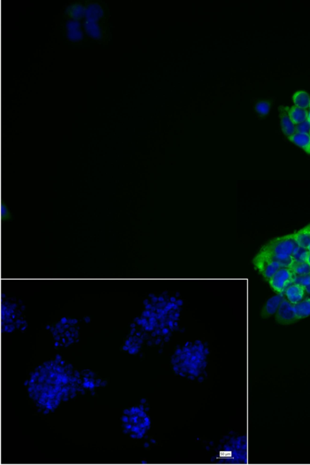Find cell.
<instances>
[{
	"mask_svg": "<svg viewBox=\"0 0 310 465\" xmlns=\"http://www.w3.org/2000/svg\"><path fill=\"white\" fill-rule=\"evenodd\" d=\"M30 397L44 412H52L81 391L80 372L61 357L44 362L27 381Z\"/></svg>",
	"mask_w": 310,
	"mask_h": 465,
	"instance_id": "cell-1",
	"label": "cell"
},
{
	"mask_svg": "<svg viewBox=\"0 0 310 465\" xmlns=\"http://www.w3.org/2000/svg\"><path fill=\"white\" fill-rule=\"evenodd\" d=\"M208 352L201 345L176 350L171 359L174 374L189 380L201 377L208 366Z\"/></svg>",
	"mask_w": 310,
	"mask_h": 465,
	"instance_id": "cell-2",
	"label": "cell"
},
{
	"mask_svg": "<svg viewBox=\"0 0 310 465\" xmlns=\"http://www.w3.org/2000/svg\"><path fill=\"white\" fill-rule=\"evenodd\" d=\"M122 431L133 439H142L152 426L151 416L143 406H134L125 409L121 417Z\"/></svg>",
	"mask_w": 310,
	"mask_h": 465,
	"instance_id": "cell-3",
	"label": "cell"
},
{
	"mask_svg": "<svg viewBox=\"0 0 310 465\" xmlns=\"http://www.w3.org/2000/svg\"><path fill=\"white\" fill-rule=\"evenodd\" d=\"M297 246L293 233L289 234L272 239L259 252L279 262L282 267H291L293 262L291 255Z\"/></svg>",
	"mask_w": 310,
	"mask_h": 465,
	"instance_id": "cell-4",
	"label": "cell"
},
{
	"mask_svg": "<svg viewBox=\"0 0 310 465\" xmlns=\"http://www.w3.org/2000/svg\"><path fill=\"white\" fill-rule=\"evenodd\" d=\"M78 323L76 319L62 317L55 327H48L55 340L56 347H69L78 337V331L73 327Z\"/></svg>",
	"mask_w": 310,
	"mask_h": 465,
	"instance_id": "cell-5",
	"label": "cell"
},
{
	"mask_svg": "<svg viewBox=\"0 0 310 465\" xmlns=\"http://www.w3.org/2000/svg\"><path fill=\"white\" fill-rule=\"evenodd\" d=\"M252 264L256 271H259L267 281L282 267L279 262L274 261L260 252L252 259Z\"/></svg>",
	"mask_w": 310,
	"mask_h": 465,
	"instance_id": "cell-6",
	"label": "cell"
},
{
	"mask_svg": "<svg viewBox=\"0 0 310 465\" xmlns=\"http://www.w3.org/2000/svg\"><path fill=\"white\" fill-rule=\"evenodd\" d=\"M294 276L291 267H281L269 280L270 286L277 294L282 293L291 286Z\"/></svg>",
	"mask_w": 310,
	"mask_h": 465,
	"instance_id": "cell-7",
	"label": "cell"
},
{
	"mask_svg": "<svg viewBox=\"0 0 310 465\" xmlns=\"http://www.w3.org/2000/svg\"><path fill=\"white\" fill-rule=\"evenodd\" d=\"M275 319L282 325H290L298 321L294 305L284 299L277 310Z\"/></svg>",
	"mask_w": 310,
	"mask_h": 465,
	"instance_id": "cell-8",
	"label": "cell"
},
{
	"mask_svg": "<svg viewBox=\"0 0 310 465\" xmlns=\"http://www.w3.org/2000/svg\"><path fill=\"white\" fill-rule=\"evenodd\" d=\"M305 289L303 286L297 284H292L287 287L284 291L287 300L292 305H296L303 300L305 296Z\"/></svg>",
	"mask_w": 310,
	"mask_h": 465,
	"instance_id": "cell-9",
	"label": "cell"
},
{
	"mask_svg": "<svg viewBox=\"0 0 310 465\" xmlns=\"http://www.w3.org/2000/svg\"><path fill=\"white\" fill-rule=\"evenodd\" d=\"M279 112L282 132L288 137L294 134L295 125L289 116L287 107H279Z\"/></svg>",
	"mask_w": 310,
	"mask_h": 465,
	"instance_id": "cell-10",
	"label": "cell"
},
{
	"mask_svg": "<svg viewBox=\"0 0 310 465\" xmlns=\"http://www.w3.org/2000/svg\"><path fill=\"white\" fill-rule=\"evenodd\" d=\"M284 299V292L277 294L276 296L270 298L267 301L266 306H264L262 311V316L269 317L276 313L280 305Z\"/></svg>",
	"mask_w": 310,
	"mask_h": 465,
	"instance_id": "cell-11",
	"label": "cell"
},
{
	"mask_svg": "<svg viewBox=\"0 0 310 465\" xmlns=\"http://www.w3.org/2000/svg\"><path fill=\"white\" fill-rule=\"evenodd\" d=\"M287 112L295 126L306 121L309 117V112L306 109L296 106H292L291 108L287 107Z\"/></svg>",
	"mask_w": 310,
	"mask_h": 465,
	"instance_id": "cell-12",
	"label": "cell"
},
{
	"mask_svg": "<svg viewBox=\"0 0 310 465\" xmlns=\"http://www.w3.org/2000/svg\"><path fill=\"white\" fill-rule=\"evenodd\" d=\"M290 141L301 147L307 154L310 155V135L295 133L289 136Z\"/></svg>",
	"mask_w": 310,
	"mask_h": 465,
	"instance_id": "cell-13",
	"label": "cell"
},
{
	"mask_svg": "<svg viewBox=\"0 0 310 465\" xmlns=\"http://www.w3.org/2000/svg\"><path fill=\"white\" fill-rule=\"evenodd\" d=\"M293 236L297 246L308 248L310 243V224L299 231L293 232Z\"/></svg>",
	"mask_w": 310,
	"mask_h": 465,
	"instance_id": "cell-14",
	"label": "cell"
},
{
	"mask_svg": "<svg viewBox=\"0 0 310 465\" xmlns=\"http://www.w3.org/2000/svg\"><path fill=\"white\" fill-rule=\"evenodd\" d=\"M104 11L101 5L97 2H92L86 6L84 16L87 19L97 21L104 16Z\"/></svg>",
	"mask_w": 310,
	"mask_h": 465,
	"instance_id": "cell-15",
	"label": "cell"
},
{
	"mask_svg": "<svg viewBox=\"0 0 310 465\" xmlns=\"http://www.w3.org/2000/svg\"><path fill=\"white\" fill-rule=\"evenodd\" d=\"M83 26L85 31L90 36L97 39L101 37L102 29L97 21L86 19L84 22Z\"/></svg>",
	"mask_w": 310,
	"mask_h": 465,
	"instance_id": "cell-16",
	"label": "cell"
},
{
	"mask_svg": "<svg viewBox=\"0 0 310 465\" xmlns=\"http://www.w3.org/2000/svg\"><path fill=\"white\" fill-rule=\"evenodd\" d=\"M297 319L301 320L310 316V298H306L304 301L295 305Z\"/></svg>",
	"mask_w": 310,
	"mask_h": 465,
	"instance_id": "cell-17",
	"label": "cell"
},
{
	"mask_svg": "<svg viewBox=\"0 0 310 465\" xmlns=\"http://www.w3.org/2000/svg\"><path fill=\"white\" fill-rule=\"evenodd\" d=\"M292 100L295 106L301 108L307 109L310 107V97L308 93L305 91L296 92L292 97Z\"/></svg>",
	"mask_w": 310,
	"mask_h": 465,
	"instance_id": "cell-18",
	"label": "cell"
},
{
	"mask_svg": "<svg viewBox=\"0 0 310 465\" xmlns=\"http://www.w3.org/2000/svg\"><path fill=\"white\" fill-rule=\"evenodd\" d=\"M291 268L296 276H304L310 274V265L308 262H293Z\"/></svg>",
	"mask_w": 310,
	"mask_h": 465,
	"instance_id": "cell-19",
	"label": "cell"
},
{
	"mask_svg": "<svg viewBox=\"0 0 310 465\" xmlns=\"http://www.w3.org/2000/svg\"><path fill=\"white\" fill-rule=\"evenodd\" d=\"M309 253L308 249L297 246L292 252L291 257L293 262H306L308 260Z\"/></svg>",
	"mask_w": 310,
	"mask_h": 465,
	"instance_id": "cell-20",
	"label": "cell"
},
{
	"mask_svg": "<svg viewBox=\"0 0 310 465\" xmlns=\"http://www.w3.org/2000/svg\"><path fill=\"white\" fill-rule=\"evenodd\" d=\"M85 9H86V7L84 6L83 5L75 3L67 6L66 11L70 16L74 17V18L78 19L84 16Z\"/></svg>",
	"mask_w": 310,
	"mask_h": 465,
	"instance_id": "cell-21",
	"label": "cell"
},
{
	"mask_svg": "<svg viewBox=\"0 0 310 465\" xmlns=\"http://www.w3.org/2000/svg\"><path fill=\"white\" fill-rule=\"evenodd\" d=\"M310 121L308 119L295 126V133L310 134Z\"/></svg>",
	"mask_w": 310,
	"mask_h": 465,
	"instance_id": "cell-22",
	"label": "cell"
},
{
	"mask_svg": "<svg viewBox=\"0 0 310 465\" xmlns=\"http://www.w3.org/2000/svg\"><path fill=\"white\" fill-rule=\"evenodd\" d=\"M67 36L71 40H79L83 38V31L81 29L67 30Z\"/></svg>",
	"mask_w": 310,
	"mask_h": 465,
	"instance_id": "cell-23",
	"label": "cell"
},
{
	"mask_svg": "<svg viewBox=\"0 0 310 465\" xmlns=\"http://www.w3.org/2000/svg\"><path fill=\"white\" fill-rule=\"evenodd\" d=\"M292 284L301 285L305 288L310 284V274L304 275V276H296V275H295L291 284Z\"/></svg>",
	"mask_w": 310,
	"mask_h": 465,
	"instance_id": "cell-24",
	"label": "cell"
},
{
	"mask_svg": "<svg viewBox=\"0 0 310 465\" xmlns=\"http://www.w3.org/2000/svg\"><path fill=\"white\" fill-rule=\"evenodd\" d=\"M256 109L259 114L267 115L271 109V104L267 101H260L257 104Z\"/></svg>",
	"mask_w": 310,
	"mask_h": 465,
	"instance_id": "cell-25",
	"label": "cell"
},
{
	"mask_svg": "<svg viewBox=\"0 0 310 465\" xmlns=\"http://www.w3.org/2000/svg\"><path fill=\"white\" fill-rule=\"evenodd\" d=\"M81 22L78 19H70L66 22V26L67 30L80 29Z\"/></svg>",
	"mask_w": 310,
	"mask_h": 465,
	"instance_id": "cell-26",
	"label": "cell"
},
{
	"mask_svg": "<svg viewBox=\"0 0 310 465\" xmlns=\"http://www.w3.org/2000/svg\"><path fill=\"white\" fill-rule=\"evenodd\" d=\"M305 289H306V291L308 292V293L310 294V284L308 286L305 287Z\"/></svg>",
	"mask_w": 310,
	"mask_h": 465,
	"instance_id": "cell-27",
	"label": "cell"
},
{
	"mask_svg": "<svg viewBox=\"0 0 310 465\" xmlns=\"http://www.w3.org/2000/svg\"><path fill=\"white\" fill-rule=\"evenodd\" d=\"M307 262L310 265V252L308 257V260H307Z\"/></svg>",
	"mask_w": 310,
	"mask_h": 465,
	"instance_id": "cell-28",
	"label": "cell"
},
{
	"mask_svg": "<svg viewBox=\"0 0 310 465\" xmlns=\"http://www.w3.org/2000/svg\"><path fill=\"white\" fill-rule=\"evenodd\" d=\"M86 319V320H85V321H86L87 322V321H89V317H86V319Z\"/></svg>",
	"mask_w": 310,
	"mask_h": 465,
	"instance_id": "cell-29",
	"label": "cell"
},
{
	"mask_svg": "<svg viewBox=\"0 0 310 465\" xmlns=\"http://www.w3.org/2000/svg\"><path fill=\"white\" fill-rule=\"evenodd\" d=\"M307 249H308V250H309V251L310 252V243L309 246V247H308V248H307Z\"/></svg>",
	"mask_w": 310,
	"mask_h": 465,
	"instance_id": "cell-30",
	"label": "cell"
},
{
	"mask_svg": "<svg viewBox=\"0 0 310 465\" xmlns=\"http://www.w3.org/2000/svg\"><path fill=\"white\" fill-rule=\"evenodd\" d=\"M309 119L310 121V112H309Z\"/></svg>",
	"mask_w": 310,
	"mask_h": 465,
	"instance_id": "cell-31",
	"label": "cell"
},
{
	"mask_svg": "<svg viewBox=\"0 0 310 465\" xmlns=\"http://www.w3.org/2000/svg\"></svg>",
	"mask_w": 310,
	"mask_h": 465,
	"instance_id": "cell-32",
	"label": "cell"
},
{
	"mask_svg": "<svg viewBox=\"0 0 310 465\" xmlns=\"http://www.w3.org/2000/svg\"></svg>",
	"mask_w": 310,
	"mask_h": 465,
	"instance_id": "cell-33",
	"label": "cell"
}]
</instances>
